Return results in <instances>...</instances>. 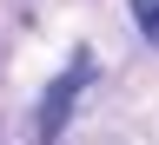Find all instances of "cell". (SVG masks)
<instances>
[{"label": "cell", "mask_w": 159, "mask_h": 145, "mask_svg": "<svg viewBox=\"0 0 159 145\" xmlns=\"http://www.w3.org/2000/svg\"><path fill=\"white\" fill-rule=\"evenodd\" d=\"M80 79H86V59H80V66L66 73V79H53V92H47V106H40V132H60V119L73 112V99H80Z\"/></svg>", "instance_id": "obj_1"}, {"label": "cell", "mask_w": 159, "mask_h": 145, "mask_svg": "<svg viewBox=\"0 0 159 145\" xmlns=\"http://www.w3.org/2000/svg\"><path fill=\"white\" fill-rule=\"evenodd\" d=\"M126 7H133V20H139V33L159 46V0H126Z\"/></svg>", "instance_id": "obj_2"}]
</instances>
